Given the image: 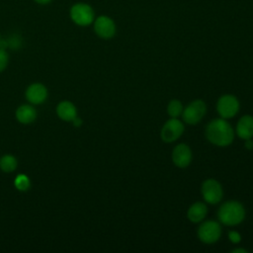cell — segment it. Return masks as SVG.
Returning a JSON list of instances; mask_svg holds the SVG:
<instances>
[{"label":"cell","instance_id":"6da1fadb","mask_svg":"<svg viewBox=\"0 0 253 253\" xmlns=\"http://www.w3.org/2000/svg\"><path fill=\"white\" fill-rule=\"evenodd\" d=\"M208 140L216 146H227L232 143L234 131L230 124L222 118L211 121L206 127Z\"/></svg>","mask_w":253,"mask_h":253},{"label":"cell","instance_id":"7a4b0ae2","mask_svg":"<svg viewBox=\"0 0 253 253\" xmlns=\"http://www.w3.org/2000/svg\"><path fill=\"white\" fill-rule=\"evenodd\" d=\"M218 220L228 226L241 223L245 217V209L237 201H227L223 203L217 211Z\"/></svg>","mask_w":253,"mask_h":253},{"label":"cell","instance_id":"3957f363","mask_svg":"<svg viewBox=\"0 0 253 253\" xmlns=\"http://www.w3.org/2000/svg\"><path fill=\"white\" fill-rule=\"evenodd\" d=\"M240 104L238 99L231 94H225L219 97L216 103V111L220 118L230 119L233 118L239 111Z\"/></svg>","mask_w":253,"mask_h":253},{"label":"cell","instance_id":"277c9868","mask_svg":"<svg viewBox=\"0 0 253 253\" xmlns=\"http://www.w3.org/2000/svg\"><path fill=\"white\" fill-rule=\"evenodd\" d=\"M201 193L204 200L211 205L219 203L223 196V191L220 183L212 178L207 179L203 182L201 187Z\"/></svg>","mask_w":253,"mask_h":253},{"label":"cell","instance_id":"5b68a950","mask_svg":"<svg viewBox=\"0 0 253 253\" xmlns=\"http://www.w3.org/2000/svg\"><path fill=\"white\" fill-rule=\"evenodd\" d=\"M207 106L203 100L192 101L185 109H183L182 117L188 125L198 124L206 115Z\"/></svg>","mask_w":253,"mask_h":253},{"label":"cell","instance_id":"8992f818","mask_svg":"<svg viewBox=\"0 0 253 253\" xmlns=\"http://www.w3.org/2000/svg\"><path fill=\"white\" fill-rule=\"evenodd\" d=\"M70 18L78 26H88L94 21V11L86 3H76L70 9Z\"/></svg>","mask_w":253,"mask_h":253},{"label":"cell","instance_id":"52a82bcc","mask_svg":"<svg viewBox=\"0 0 253 253\" xmlns=\"http://www.w3.org/2000/svg\"><path fill=\"white\" fill-rule=\"evenodd\" d=\"M221 235V227L217 221L207 220L204 221L198 229L199 239L206 243L211 244L216 242Z\"/></svg>","mask_w":253,"mask_h":253},{"label":"cell","instance_id":"ba28073f","mask_svg":"<svg viewBox=\"0 0 253 253\" xmlns=\"http://www.w3.org/2000/svg\"><path fill=\"white\" fill-rule=\"evenodd\" d=\"M184 132V125L177 118L169 119L162 126L160 131L161 139L166 142H173L177 140Z\"/></svg>","mask_w":253,"mask_h":253},{"label":"cell","instance_id":"9c48e42d","mask_svg":"<svg viewBox=\"0 0 253 253\" xmlns=\"http://www.w3.org/2000/svg\"><path fill=\"white\" fill-rule=\"evenodd\" d=\"M94 31L102 39H111L116 34L115 22L108 16H100L94 22Z\"/></svg>","mask_w":253,"mask_h":253},{"label":"cell","instance_id":"30bf717a","mask_svg":"<svg viewBox=\"0 0 253 253\" xmlns=\"http://www.w3.org/2000/svg\"><path fill=\"white\" fill-rule=\"evenodd\" d=\"M172 161L179 168L188 167L192 161L191 148L185 143L176 145L172 151Z\"/></svg>","mask_w":253,"mask_h":253},{"label":"cell","instance_id":"8fae6325","mask_svg":"<svg viewBox=\"0 0 253 253\" xmlns=\"http://www.w3.org/2000/svg\"><path fill=\"white\" fill-rule=\"evenodd\" d=\"M26 98L31 104H42L47 98V90L42 83L31 84L26 91Z\"/></svg>","mask_w":253,"mask_h":253},{"label":"cell","instance_id":"7c38bea8","mask_svg":"<svg viewBox=\"0 0 253 253\" xmlns=\"http://www.w3.org/2000/svg\"><path fill=\"white\" fill-rule=\"evenodd\" d=\"M236 134L242 139H249L253 136V117L245 115L239 119L236 125Z\"/></svg>","mask_w":253,"mask_h":253},{"label":"cell","instance_id":"4fadbf2b","mask_svg":"<svg viewBox=\"0 0 253 253\" xmlns=\"http://www.w3.org/2000/svg\"><path fill=\"white\" fill-rule=\"evenodd\" d=\"M56 114L62 121L72 122L77 117V110L71 102L62 101L56 107Z\"/></svg>","mask_w":253,"mask_h":253},{"label":"cell","instance_id":"5bb4252c","mask_svg":"<svg viewBox=\"0 0 253 253\" xmlns=\"http://www.w3.org/2000/svg\"><path fill=\"white\" fill-rule=\"evenodd\" d=\"M208 208L207 205L202 202H196L190 206L187 211V216L190 221L194 223L201 222L207 215Z\"/></svg>","mask_w":253,"mask_h":253},{"label":"cell","instance_id":"9a60e30c","mask_svg":"<svg viewBox=\"0 0 253 253\" xmlns=\"http://www.w3.org/2000/svg\"><path fill=\"white\" fill-rule=\"evenodd\" d=\"M16 118L22 124H31L37 118V112L32 105H22L16 111Z\"/></svg>","mask_w":253,"mask_h":253},{"label":"cell","instance_id":"2e32d148","mask_svg":"<svg viewBox=\"0 0 253 253\" xmlns=\"http://www.w3.org/2000/svg\"><path fill=\"white\" fill-rule=\"evenodd\" d=\"M0 168L4 172H13L17 168V159L11 154H6L0 159Z\"/></svg>","mask_w":253,"mask_h":253},{"label":"cell","instance_id":"e0dca14e","mask_svg":"<svg viewBox=\"0 0 253 253\" xmlns=\"http://www.w3.org/2000/svg\"><path fill=\"white\" fill-rule=\"evenodd\" d=\"M183 112V105L179 100H171L167 105V114L171 118H178Z\"/></svg>","mask_w":253,"mask_h":253},{"label":"cell","instance_id":"ac0fdd59","mask_svg":"<svg viewBox=\"0 0 253 253\" xmlns=\"http://www.w3.org/2000/svg\"><path fill=\"white\" fill-rule=\"evenodd\" d=\"M14 185L15 187L19 190V191H22V192H25L27 191L30 186H31V182H30V179L27 175L25 174H20L16 177L15 181H14Z\"/></svg>","mask_w":253,"mask_h":253},{"label":"cell","instance_id":"d6986e66","mask_svg":"<svg viewBox=\"0 0 253 253\" xmlns=\"http://www.w3.org/2000/svg\"><path fill=\"white\" fill-rule=\"evenodd\" d=\"M7 43H8V46L10 48H13V49H16V48H19L21 46V43H22V41H21V38L17 35H13L11 36L8 40H7Z\"/></svg>","mask_w":253,"mask_h":253},{"label":"cell","instance_id":"ffe728a7","mask_svg":"<svg viewBox=\"0 0 253 253\" xmlns=\"http://www.w3.org/2000/svg\"><path fill=\"white\" fill-rule=\"evenodd\" d=\"M8 60H9V57L6 50L0 48V72H2L6 68L8 64Z\"/></svg>","mask_w":253,"mask_h":253},{"label":"cell","instance_id":"44dd1931","mask_svg":"<svg viewBox=\"0 0 253 253\" xmlns=\"http://www.w3.org/2000/svg\"><path fill=\"white\" fill-rule=\"evenodd\" d=\"M228 238L232 243H239L241 241V235L234 230L228 231Z\"/></svg>","mask_w":253,"mask_h":253},{"label":"cell","instance_id":"7402d4cb","mask_svg":"<svg viewBox=\"0 0 253 253\" xmlns=\"http://www.w3.org/2000/svg\"><path fill=\"white\" fill-rule=\"evenodd\" d=\"M244 146L247 150H252L253 149V140L251 138L249 139H245V143Z\"/></svg>","mask_w":253,"mask_h":253},{"label":"cell","instance_id":"603a6c76","mask_svg":"<svg viewBox=\"0 0 253 253\" xmlns=\"http://www.w3.org/2000/svg\"><path fill=\"white\" fill-rule=\"evenodd\" d=\"M72 124H73V126H76V127H79L81 125H82V120L80 119V118H78V117H76L73 121H72Z\"/></svg>","mask_w":253,"mask_h":253},{"label":"cell","instance_id":"cb8c5ba5","mask_svg":"<svg viewBox=\"0 0 253 253\" xmlns=\"http://www.w3.org/2000/svg\"><path fill=\"white\" fill-rule=\"evenodd\" d=\"M231 252L232 253H247V251L243 248H236V249H233Z\"/></svg>","mask_w":253,"mask_h":253},{"label":"cell","instance_id":"d4e9b609","mask_svg":"<svg viewBox=\"0 0 253 253\" xmlns=\"http://www.w3.org/2000/svg\"><path fill=\"white\" fill-rule=\"evenodd\" d=\"M37 3H39V4H47V3H49L51 0H35Z\"/></svg>","mask_w":253,"mask_h":253},{"label":"cell","instance_id":"484cf974","mask_svg":"<svg viewBox=\"0 0 253 253\" xmlns=\"http://www.w3.org/2000/svg\"><path fill=\"white\" fill-rule=\"evenodd\" d=\"M0 40H1V38H0Z\"/></svg>","mask_w":253,"mask_h":253}]
</instances>
